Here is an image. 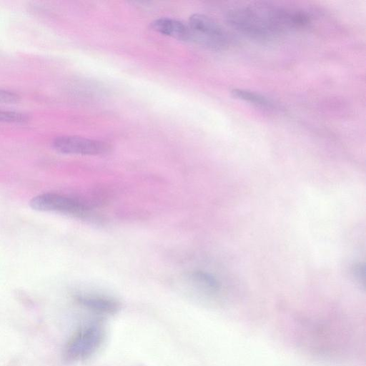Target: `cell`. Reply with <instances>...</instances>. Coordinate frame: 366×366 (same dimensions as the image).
Here are the masks:
<instances>
[{
	"mask_svg": "<svg viewBox=\"0 0 366 366\" xmlns=\"http://www.w3.org/2000/svg\"><path fill=\"white\" fill-rule=\"evenodd\" d=\"M226 18L241 34L262 41L299 30L303 22L299 9L264 3L233 8L227 11Z\"/></svg>",
	"mask_w": 366,
	"mask_h": 366,
	"instance_id": "obj_1",
	"label": "cell"
},
{
	"mask_svg": "<svg viewBox=\"0 0 366 366\" xmlns=\"http://www.w3.org/2000/svg\"><path fill=\"white\" fill-rule=\"evenodd\" d=\"M190 41L212 50H222L229 44L226 31L210 17L195 14L189 17L187 23Z\"/></svg>",
	"mask_w": 366,
	"mask_h": 366,
	"instance_id": "obj_2",
	"label": "cell"
},
{
	"mask_svg": "<svg viewBox=\"0 0 366 366\" xmlns=\"http://www.w3.org/2000/svg\"><path fill=\"white\" fill-rule=\"evenodd\" d=\"M103 340L104 331L99 325L84 326L74 334L65 345L64 360L75 362L89 357L98 350Z\"/></svg>",
	"mask_w": 366,
	"mask_h": 366,
	"instance_id": "obj_3",
	"label": "cell"
},
{
	"mask_svg": "<svg viewBox=\"0 0 366 366\" xmlns=\"http://www.w3.org/2000/svg\"><path fill=\"white\" fill-rule=\"evenodd\" d=\"M29 206L39 212H56L75 217L83 216L89 209L84 202L56 193H44L34 197Z\"/></svg>",
	"mask_w": 366,
	"mask_h": 366,
	"instance_id": "obj_4",
	"label": "cell"
},
{
	"mask_svg": "<svg viewBox=\"0 0 366 366\" xmlns=\"http://www.w3.org/2000/svg\"><path fill=\"white\" fill-rule=\"evenodd\" d=\"M52 145L59 152L68 154L99 155L110 150V147L103 142L76 136L58 137Z\"/></svg>",
	"mask_w": 366,
	"mask_h": 366,
	"instance_id": "obj_5",
	"label": "cell"
},
{
	"mask_svg": "<svg viewBox=\"0 0 366 366\" xmlns=\"http://www.w3.org/2000/svg\"><path fill=\"white\" fill-rule=\"evenodd\" d=\"M151 27L157 32L178 40L190 41L188 25L181 21L171 18H159L152 22Z\"/></svg>",
	"mask_w": 366,
	"mask_h": 366,
	"instance_id": "obj_6",
	"label": "cell"
},
{
	"mask_svg": "<svg viewBox=\"0 0 366 366\" xmlns=\"http://www.w3.org/2000/svg\"><path fill=\"white\" fill-rule=\"evenodd\" d=\"M77 301L86 308L101 314H114L119 308V303L111 298L97 295H80Z\"/></svg>",
	"mask_w": 366,
	"mask_h": 366,
	"instance_id": "obj_7",
	"label": "cell"
},
{
	"mask_svg": "<svg viewBox=\"0 0 366 366\" xmlns=\"http://www.w3.org/2000/svg\"><path fill=\"white\" fill-rule=\"evenodd\" d=\"M231 93L233 97L258 107L267 108L272 107V103L267 97L249 90L234 89L231 91Z\"/></svg>",
	"mask_w": 366,
	"mask_h": 366,
	"instance_id": "obj_8",
	"label": "cell"
},
{
	"mask_svg": "<svg viewBox=\"0 0 366 366\" xmlns=\"http://www.w3.org/2000/svg\"><path fill=\"white\" fill-rule=\"evenodd\" d=\"M191 278L195 283L207 291L215 292L219 290L217 280L208 273L196 271L191 274Z\"/></svg>",
	"mask_w": 366,
	"mask_h": 366,
	"instance_id": "obj_9",
	"label": "cell"
},
{
	"mask_svg": "<svg viewBox=\"0 0 366 366\" xmlns=\"http://www.w3.org/2000/svg\"><path fill=\"white\" fill-rule=\"evenodd\" d=\"M28 119V116L23 113L0 111L1 122H24Z\"/></svg>",
	"mask_w": 366,
	"mask_h": 366,
	"instance_id": "obj_10",
	"label": "cell"
},
{
	"mask_svg": "<svg viewBox=\"0 0 366 366\" xmlns=\"http://www.w3.org/2000/svg\"><path fill=\"white\" fill-rule=\"evenodd\" d=\"M19 96L8 90L0 89V103H14L18 102Z\"/></svg>",
	"mask_w": 366,
	"mask_h": 366,
	"instance_id": "obj_11",
	"label": "cell"
},
{
	"mask_svg": "<svg viewBox=\"0 0 366 366\" xmlns=\"http://www.w3.org/2000/svg\"><path fill=\"white\" fill-rule=\"evenodd\" d=\"M353 273L355 277L359 280L360 282H365V267L360 264L354 267Z\"/></svg>",
	"mask_w": 366,
	"mask_h": 366,
	"instance_id": "obj_12",
	"label": "cell"
}]
</instances>
